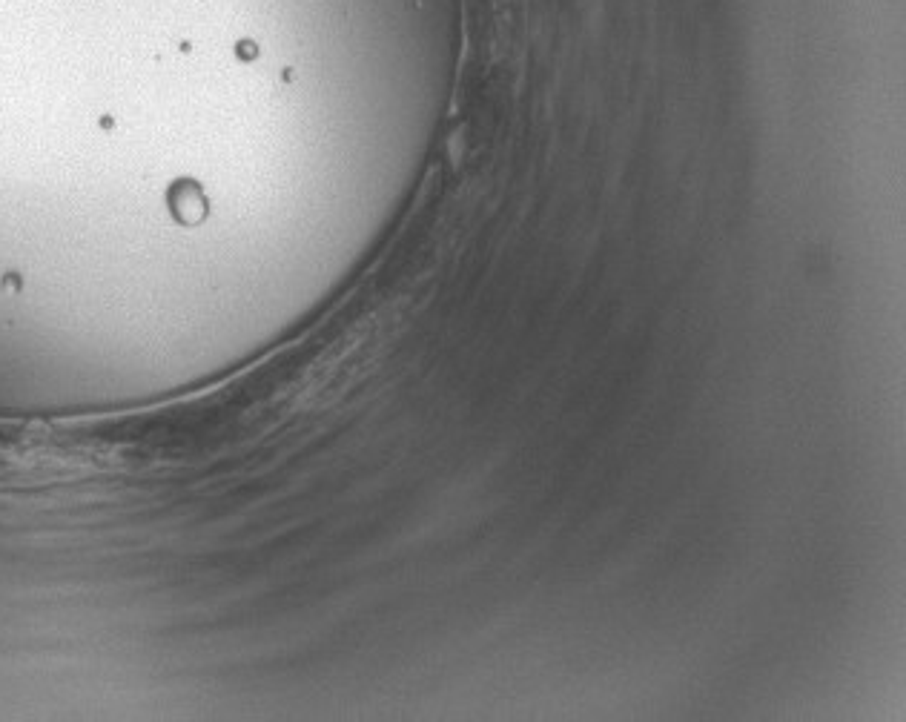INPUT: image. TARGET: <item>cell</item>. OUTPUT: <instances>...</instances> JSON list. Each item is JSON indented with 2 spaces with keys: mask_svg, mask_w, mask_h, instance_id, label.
Instances as JSON below:
<instances>
[{
  "mask_svg": "<svg viewBox=\"0 0 906 722\" xmlns=\"http://www.w3.org/2000/svg\"><path fill=\"white\" fill-rule=\"evenodd\" d=\"M170 207H173V215L181 224H198L207 215V198H204L198 184L181 181L170 192Z\"/></svg>",
  "mask_w": 906,
  "mask_h": 722,
  "instance_id": "cell-1",
  "label": "cell"
}]
</instances>
